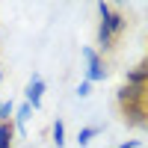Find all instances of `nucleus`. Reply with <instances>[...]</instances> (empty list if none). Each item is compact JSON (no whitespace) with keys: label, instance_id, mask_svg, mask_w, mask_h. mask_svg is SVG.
Returning <instances> with one entry per match:
<instances>
[{"label":"nucleus","instance_id":"obj_1","mask_svg":"<svg viewBox=\"0 0 148 148\" xmlns=\"http://www.w3.org/2000/svg\"><path fill=\"white\" fill-rule=\"evenodd\" d=\"M83 59H86V65H89V68H86V80H89V83H104L107 80V62H104V56L101 53H98L95 51V47H83Z\"/></svg>","mask_w":148,"mask_h":148},{"label":"nucleus","instance_id":"obj_2","mask_svg":"<svg viewBox=\"0 0 148 148\" xmlns=\"http://www.w3.org/2000/svg\"><path fill=\"white\" fill-rule=\"evenodd\" d=\"M121 119L125 125L130 127H148V104H130V107H121Z\"/></svg>","mask_w":148,"mask_h":148},{"label":"nucleus","instance_id":"obj_3","mask_svg":"<svg viewBox=\"0 0 148 148\" xmlns=\"http://www.w3.org/2000/svg\"><path fill=\"white\" fill-rule=\"evenodd\" d=\"M148 98V86H121V89L116 92V101H119V107H130V104H142Z\"/></svg>","mask_w":148,"mask_h":148},{"label":"nucleus","instance_id":"obj_4","mask_svg":"<svg viewBox=\"0 0 148 148\" xmlns=\"http://www.w3.org/2000/svg\"><path fill=\"white\" fill-rule=\"evenodd\" d=\"M24 98H27V104L33 110L42 107V98H45V80H42V74H33V77H30L27 89H24Z\"/></svg>","mask_w":148,"mask_h":148},{"label":"nucleus","instance_id":"obj_5","mask_svg":"<svg viewBox=\"0 0 148 148\" xmlns=\"http://www.w3.org/2000/svg\"><path fill=\"white\" fill-rule=\"evenodd\" d=\"M101 24H104L113 36H121V33H125V27H127V18L121 15V12H110V15L101 18Z\"/></svg>","mask_w":148,"mask_h":148},{"label":"nucleus","instance_id":"obj_6","mask_svg":"<svg viewBox=\"0 0 148 148\" xmlns=\"http://www.w3.org/2000/svg\"><path fill=\"white\" fill-rule=\"evenodd\" d=\"M125 83H127V86H148V65H145V62H139L136 68H127Z\"/></svg>","mask_w":148,"mask_h":148},{"label":"nucleus","instance_id":"obj_7","mask_svg":"<svg viewBox=\"0 0 148 148\" xmlns=\"http://www.w3.org/2000/svg\"><path fill=\"white\" fill-rule=\"evenodd\" d=\"M30 113H33V107H30L27 101H24V104L15 110V119H12V125H15V133H21V136H24V125H27Z\"/></svg>","mask_w":148,"mask_h":148},{"label":"nucleus","instance_id":"obj_8","mask_svg":"<svg viewBox=\"0 0 148 148\" xmlns=\"http://www.w3.org/2000/svg\"><path fill=\"white\" fill-rule=\"evenodd\" d=\"M101 130H104L101 125H86V127H80V130H77V142H80V148H83V145H89Z\"/></svg>","mask_w":148,"mask_h":148},{"label":"nucleus","instance_id":"obj_9","mask_svg":"<svg viewBox=\"0 0 148 148\" xmlns=\"http://www.w3.org/2000/svg\"><path fill=\"white\" fill-rule=\"evenodd\" d=\"M12 142H15V125H0V148H12Z\"/></svg>","mask_w":148,"mask_h":148},{"label":"nucleus","instance_id":"obj_10","mask_svg":"<svg viewBox=\"0 0 148 148\" xmlns=\"http://www.w3.org/2000/svg\"><path fill=\"white\" fill-rule=\"evenodd\" d=\"M51 136H53V145H56V148H62V145H65V121H62V119H56V121H53Z\"/></svg>","mask_w":148,"mask_h":148},{"label":"nucleus","instance_id":"obj_11","mask_svg":"<svg viewBox=\"0 0 148 148\" xmlns=\"http://www.w3.org/2000/svg\"><path fill=\"white\" fill-rule=\"evenodd\" d=\"M89 95H92V83H89V80H83V83L77 86V98H89Z\"/></svg>","mask_w":148,"mask_h":148},{"label":"nucleus","instance_id":"obj_12","mask_svg":"<svg viewBox=\"0 0 148 148\" xmlns=\"http://www.w3.org/2000/svg\"><path fill=\"white\" fill-rule=\"evenodd\" d=\"M110 12H113V6H110V3H104V0H101V3H98V15H110Z\"/></svg>","mask_w":148,"mask_h":148},{"label":"nucleus","instance_id":"obj_13","mask_svg":"<svg viewBox=\"0 0 148 148\" xmlns=\"http://www.w3.org/2000/svg\"><path fill=\"white\" fill-rule=\"evenodd\" d=\"M116 148H142V142H139V139H127V142H121V145H116Z\"/></svg>","mask_w":148,"mask_h":148},{"label":"nucleus","instance_id":"obj_14","mask_svg":"<svg viewBox=\"0 0 148 148\" xmlns=\"http://www.w3.org/2000/svg\"><path fill=\"white\" fill-rule=\"evenodd\" d=\"M0 83H3V71H0Z\"/></svg>","mask_w":148,"mask_h":148},{"label":"nucleus","instance_id":"obj_15","mask_svg":"<svg viewBox=\"0 0 148 148\" xmlns=\"http://www.w3.org/2000/svg\"><path fill=\"white\" fill-rule=\"evenodd\" d=\"M145 65H148V59H145Z\"/></svg>","mask_w":148,"mask_h":148}]
</instances>
